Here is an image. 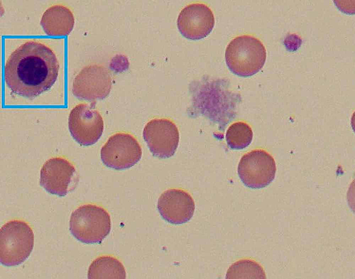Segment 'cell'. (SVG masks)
Returning <instances> with one entry per match:
<instances>
[{"mask_svg":"<svg viewBox=\"0 0 355 279\" xmlns=\"http://www.w3.org/2000/svg\"><path fill=\"white\" fill-rule=\"evenodd\" d=\"M59 71L54 52L45 44L29 41L10 55L5 66V81L14 94L33 99L52 87Z\"/></svg>","mask_w":355,"mask_h":279,"instance_id":"1","label":"cell"},{"mask_svg":"<svg viewBox=\"0 0 355 279\" xmlns=\"http://www.w3.org/2000/svg\"><path fill=\"white\" fill-rule=\"evenodd\" d=\"M226 63L239 77L250 78L263 68L267 58L265 46L251 35L236 37L228 45Z\"/></svg>","mask_w":355,"mask_h":279,"instance_id":"2","label":"cell"},{"mask_svg":"<svg viewBox=\"0 0 355 279\" xmlns=\"http://www.w3.org/2000/svg\"><path fill=\"white\" fill-rule=\"evenodd\" d=\"M69 230L80 243L101 244L111 230L110 216L101 207L86 204L71 214Z\"/></svg>","mask_w":355,"mask_h":279,"instance_id":"3","label":"cell"},{"mask_svg":"<svg viewBox=\"0 0 355 279\" xmlns=\"http://www.w3.org/2000/svg\"><path fill=\"white\" fill-rule=\"evenodd\" d=\"M34 247V234L27 222L12 220L0 230V262L17 267L29 257Z\"/></svg>","mask_w":355,"mask_h":279,"instance_id":"4","label":"cell"},{"mask_svg":"<svg viewBox=\"0 0 355 279\" xmlns=\"http://www.w3.org/2000/svg\"><path fill=\"white\" fill-rule=\"evenodd\" d=\"M276 164L266 151H253L243 156L238 166L241 182L252 189H264L275 179Z\"/></svg>","mask_w":355,"mask_h":279,"instance_id":"5","label":"cell"},{"mask_svg":"<svg viewBox=\"0 0 355 279\" xmlns=\"http://www.w3.org/2000/svg\"><path fill=\"white\" fill-rule=\"evenodd\" d=\"M101 160L109 169L121 171L130 169L142 157L141 147L137 139L126 133L111 136L101 149Z\"/></svg>","mask_w":355,"mask_h":279,"instance_id":"6","label":"cell"},{"mask_svg":"<svg viewBox=\"0 0 355 279\" xmlns=\"http://www.w3.org/2000/svg\"><path fill=\"white\" fill-rule=\"evenodd\" d=\"M71 137L82 146L96 144L103 135L104 122L94 104H80L74 107L69 117Z\"/></svg>","mask_w":355,"mask_h":279,"instance_id":"7","label":"cell"},{"mask_svg":"<svg viewBox=\"0 0 355 279\" xmlns=\"http://www.w3.org/2000/svg\"><path fill=\"white\" fill-rule=\"evenodd\" d=\"M112 77L105 67L89 65L80 71L73 83L72 92L76 98L89 102L106 99L111 91Z\"/></svg>","mask_w":355,"mask_h":279,"instance_id":"8","label":"cell"},{"mask_svg":"<svg viewBox=\"0 0 355 279\" xmlns=\"http://www.w3.org/2000/svg\"><path fill=\"white\" fill-rule=\"evenodd\" d=\"M143 137L153 155L162 159L174 156L180 142L177 126L166 119H155L148 122Z\"/></svg>","mask_w":355,"mask_h":279,"instance_id":"9","label":"cell"},{"mask_svg":"<svg viewBox=\"0 0 355 279\" xmlns=\"http://www.w3.org/2000/svg\"><path fill=\"white\" fill-rule=\"evenodd\" d=\"M78 175L74 166L63 158H53L43 165L40 174V184L49 194L63 197L76 185Z\"/></svg>","mask_w":355,"mask_h":279,"instance_id":"10","label":"cell"},{"mask_svg":"<svg viewBox=\"0 0 355 279\" xmlns=\"http://www.w3.org/2000/svg\"><path fill=\"white\" fill-rule=\"evenodd\" d=\"M215 25L214 15L211 8L204 4H191L183 8L178 17V27L184 38L192 41L207 37Z\"/></svg>","mask_w":355,"mask_h":279,"instance_id":"11","label":"cell"},{"mask_svg":"<svg viewBox=\"0 0 355 279\" xmlns=\"http://www.w3.org/2000/svg\"><path fill=\"white\" fill-rule=\"evenodd\" d=\"M157 208L163 219L172 225L180 226L185 224L193 218L196 204L188 192L170 189L160 196Z\"/></svg>","mask_w":355,"mask_h":279,"instance_id":"12","label":"cell"},{"mask_svg":"<svg viewBox=\"0 0 355 279\" xmlns=\"http://www.w3.org/2000/svg\"><path fill=\"white\" fill-rule=\"evenodd\" d=\"M41 25L50 36H66L73 28L74 17L72 12L61 5L54 6L44 13Z\"/></svg>","mask_w":355,"mask_h":279,"instance_id":"13","label":"cell"},{"mask_svg":"<svg viewBox=\"0 0 355 279\" xmlns=\"http://www.w3.org/2000/svg\"><path fill=\"white\" fill-rule=\"evenodd\" d=\"M89 279H125V269L116 257L101 256L93 262L88 270Z\"/></svg>","mask_w":355,"mask_h":279,"instance_id":"14","label":"cell"},{"mask_svg":"<svg viewBox=\"0 0 355 279\" xmlns=\"http://www.w3.org/2000/svg\"><path fill=\"white\" fill-rule=\"evenodd\" d=\"M253 139L252 129L245 122H236L227 130L226 140L233 151H241L250 145Z\"/></svg>","mask_w":355,"mask_h":279,"instance_id":"15","label":"cell"},{"mask_svg":"<svg viewBox=\"0 0 355 279\" xmlns=\"http://www.w3.org/2000/svg\"><path fill=\"white\" fill-rule=\"evenodd\" d=\"M264 270L252 260H241L230 268L227 278H266Z\"/></svg>","mask_w":355,"mask_h":279,"instance_id":"16","label":"cell"},{"mask_svg":"<svg viewBox=\"0 0 355 279\" xmlns=\"http://www.w3.org/2000/svg\"><path fill=\"white\" fill-rule=\"evenodd\" d=\"M333 2L341 12L348 15H355V0H333Z\"/></svg>","mask_w":355,"mask_h":279,"instance_id":"17","label":"cell"},{"mask_svg":"<svg viewBox=\"0 0 355 279\" xmlns=\"http://www.w3.org/2000/svg\"><path fill=\"white\" fill-rule=\"evenodd\" d=\"M347 198L348 205L351 211L355 214V178L349 185Z\"/></svg>","mask_w":355,"mask_h":279,"instance_id":"18","label":"cell"},{"mask_svg":"<svg viewBox=\"0 0 355 279\" xmlns=\"http://www.w3.org/2000/svg\"><path fill=\"white\" fill-rule=\"evenodd\" d=\"M351 126L353 130V132L355 133V111L353 113L351 118Z\"/></svg>","mask_w":355,"mask_h":279,"instance_id":"19","label":"cell"}]
</instances>
